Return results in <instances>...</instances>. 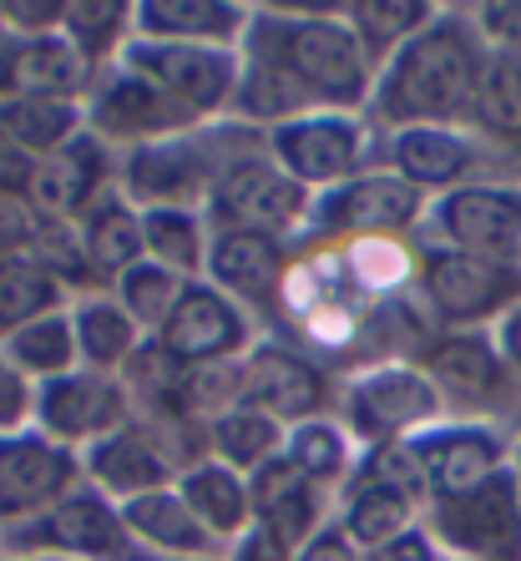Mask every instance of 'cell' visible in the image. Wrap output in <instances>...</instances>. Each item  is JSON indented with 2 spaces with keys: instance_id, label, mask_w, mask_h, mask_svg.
Here are the masks:
<instances>
[{
  "instance_id": "obj_1",
  "label": "cell",
  "mask_w": 521,
  "mask_h": 561,
  "mask_svg": "<svg viewBox=\"0 0 521 561\" xmlns=\"http://www.w3.org/2000/svg\"><path fill=\"white\" fill-rule=\"evenodd\" d=\"M491 51L476 36L466 5H441V15L405 51L380 66L365 117L375 131L400 127H471Z\"/></svg>"
},
{
  "instance_id": "obj_2",
  "label": "cell",
  "mask_w": 521,
  "mask_h": 561,
  "mask_svg": "<svg viewBox=\"0 0 521 561\" xmlns=\"http://www.w3.org/2000/svg\"><path fill=\"white\" fill-rule=\"evenodd\" d=\"M243 56L274 66L309 112L365 117L375 92V61L344 21V5H253Z\"/></svg>"
},
{
  "instance_id": "obj_3",
  "label": "cell",
  "mask_w": 521,
  "mask_h": 561,
  "mask_svg": "<svg viewBox=\"0 0 521 561\" xmlns=\"http://www.w3.org/2000/svg\"><path fill=\"white\" fill-rule=\"evenodd\" d=\"M263 147V131L243 122H208V127L178 131L168 142L132 147L117 157V193L132 208H197L208 213L213 187L243 152Z\"/></svg>"
},
{
  "instance_id": "obj_4",
  "label": "cell",
  "mask_w": 521,
  "mask_h": 561,
  "mask_svg": "<svg viewBox=\"0 0 521 561\" xmlns=\"http://www.w3.org/2000/svg\"><path fill=\"white\" fill-rule=\"evenodd\" d=\"M335 420L360 450H380V445H405L430 425H441L445 405L416 359H380V365L339 375Z\"/></svg>"
},
{
  "instance_id": "obj_5",
  "label": "cell",
  "mask_w": 521,
  "mask_h": 561,
  "mask_svg": "<svg viewBox=\"0 0 521 561\" xmlns=\"http://www.w3.org/2000/svg\"><path fill=\"white\" fill-rule=\"evenodd\" d=\"M416 299L435 334L441 329H496L521 304V268L420 243Z\"/></svg>"
},
{
  "instance_id": "obj_6",
  "label": "cell",
  "mask_w": 521,
  "mask_h": 561,
  "mask_svg": "<svg viewBox=\"0 0 521 561\" xmlns=\"http://www.w3.org/2000/svg\"><path fill=\"white\" fill-rule=\"evenodd\" d=\"M416 365L430 375L451 420H507V425H517L521 390L501 350H496L491 329H441L426 340Z\"/></svg>"
},
{
  "instance_id": "obj_7",
  "label": "cell",
  "mask_w": 521,
  "mask_h": 561,
  "mask_svg": "<svg viewBox=\"0 0 521 561\" xmlns=\"http://www.w3.org/2000/svg\"><path fill=\"white\" fill-rule=\"evenodd\" d=\"M430 197L400 183L385 168H365L350 183L314 197L309 213V249H350L375 238H420Z\"/></svg>"
},
{
  "instance_id": "obj_8",
  "label": "cell",
  "mask_w": 521,
  "mask_h": 561,
  "mask_svg": "<svg viewBox=\"0 0 521 561\" xmlns=\"http://www.w3.org/2000/svg\"><path fill=\"white\" fill-rule=\"evenodd\" d=\"M263 152L284 172L288 183H299L304 193H329V187L350 183L365 168H375L380 157V131L370 117H350V112H309L284 127L263 131Z\"/></svg>"
},
{
  "instance_id": "obj_9",
  "label": "cell",
  "mask_w": 521,
  "mask_h": 561,
  "mask_svg": "<svg viewBox=\"0 0 521 561\" xmlns=\"http://www.w3.org/2000/svg\"><path fill=\"white\" fill-rule=\"evenodd\" d=\"M309 213H314V193H304L299 183H288L284 172L269 162L263 147L228 162V172L218 178L213 203H208L213 228L274 238L288 253L309 249Z\"/></svg>"
},
{
  "instance_id": "obj_10",
  "label": "cell",
  "mask_w": 521,
  "mask_h": 561,
  "mask_svg": "<svg viewBox=\"0 0 521 561\" xmlns=\"http://www.w3.org/2000/svg\"><path fill=\"white\" fill-rule=\"evenodd\" d=\"M122 66L147 77L172 106H183L197 127L228 122L238 102L243 51L228 46H183V41H137L122 51Z\"/></svg>"
},
{
  "instance_id": "obj_11",
  "label": "cell",
  "mask_w": 521,
  "mask_h": 561,
  "mask_svg": "<svg viewBox=\"0 0 521 561\" xmlns=\"http://www.w3.org/2000/svg\"><path fill=\"white\" fill-rule=\"evenodd\" d=\"M0 557H11V561H137V551H132V536L122 526V506H112L92 485H77L46 516L0 536Z\"/></svg>"
},
{
  "instance_id": "obj_12",
  "label": "cell",
  "mask_w": 521,
  "mask_h": 561,
  "mask_svg": "<svg viewBox=\"0 0 521 561\" xmlns=\"http://www.w3.org/2000/svg\"><path fill=\"white\" fill-rule=\"evenodd\" d=\"M420 243L476 253V259L517 263L521 253V183L517 178H482L456 193L430 197Z\"/></svg>"
},
{
  "instance_id": "obj_13",
  "label": "cell",
  "mask_w": 521,
  "mask_h": 561,
  "mask_svg": "<svg viewBox=\"0 0 521 561\" xmlns=\"http://www.w3.org/2000/svg\"><path fill=\"white\" fill-rule=\"evenodd\" d=\"M430 541L445 561H521V485L517 470H501L456 501H430Z\"/></svg>"
},
{
  "instance_id": "obj_14",
  "label": "cell",
  "mask_w": 521,
  "mask_h": 561,
  "mask_svg": "<svg viewBox=\"0 0 521 561\" xmlns=\"http://www.w3.org/2000/svg\"><path fill=\"white\" fill-rule=\"evenodd\" d=\"M238 394H243V405L263 410L284 431H294L304 420L335 415L339 375L319 365L314 354H304L299 344L279 340V334H263L238 359Z\"/></svg>"
},
{
  "instance_id": "obj_15",
  "label": "cell",
  "mask_w": 521,
  "mask_h": 561,
  "mask_svg": "<svg viewBox=\"0 0 521 561\" xmlns=\"http://www.w3.org/2000/svg\"><path fill=\"white\" fill-rule=\"evenodd\" d=\"M375 168L395 172L400 183H410L416 193L441 197L456 193L466 183L482 178H511L507 162L482 142V131L471 127H400L380 131V157Z\"/></svg>"
},
{
  "instance_id": "obj_16",
  "label": "cell",
  "mask_w": 521,
  "mask_h": 561,
  "mask_svg": "<svg viewBox=\"0 0 521 561\" xmlns=\"http://www.w3.org/2000/svg\"><path fill=\"white\" fill-rule=\"evenodd\" d=\"M426 476V506L430 501H456L491 476L511 470L517 460V425L507 420H451L430 425L426 435L410 440Z\"/></svg>"
},
{
  "instance_id": "obj_17",
  "label": "cell",
  "mask_w": 521,
  "mask_h": 561,
  "mask_svg": "<svg viewBox=\"0 0 521 561\" xmlns=\"http://www.w3.org/2000/svg\"><path fill=\"white\" fill-rule=\"evenodd\" d=\"M81 117H87V131H92L97 142L112 147L117 157L132 152V147L168 142V137H178V131L197 127L183 106H172L152 81L137 77V71L122 66V61H112L106 71H97L92 92H87V102H81Z\"/></svg>"
},
{
  "instance_id": "obj_18",
  "label": "cell",
  "mask_w": 521,
  "mask_h": 561,
  "mask_svg": "<svg viewBox=\"0 0 521 561\" xmlns=\"http://www.w3.org/2000/svg\"><path fill=\"white\" fill-rule=\"evenodd\" d=\"M137 420L132 390L122 375H97V369H71L36 390V431L66 450H92L97 440L127 431Z\"/></svg>"
},
{
  "instance_id": "obj_19",
  "label": "cell",
  "mask_w": 521,
  "mask_h": 561,
  "mask_svg": "<svg viewBox=\"0 0 521 561\" xmlns=\"http://www.w3.org/2000/svg\"><path fill=\"white\" fill-rule=\"evenodd\" d=\"M288 274H294V253H288L284 243L259 238V233H234V228H213L208 274H203V284H213L218 294H228V299H234L263 334H274L279 329Z\"/></svg>"
},
{
  "instance_id": "obj_20",
  "label": "cell",
  "mask_w": 521,
  "mask_h": 561,
  "mask_svg": "<svg viewBox=\"0 0 521 561\" xmlns=\"http://www.w3.org/2000/svg\"><path fill=\"white\" fill-rule=\"evenodd\" d=\"M81 481V456L46 440L41 431L0 435V536L36 522Z\"/></svg>"
},
{
  "instance_id": "obj_21",
  "label": "cell",
  "mask_w": 521,
  "mask_h": 561,
  "mask_svg": "<svg viewBox=\"0 0 521 561\" xmlns=\"http://www.w3.org/2000/svg\"><path fill=\"white\" fill-rule=\"evenodd\" d=\"M259 340H263V329L213 284H188V294L178 299L172 319L152 334L157 350L183 369L234 365V359H243Z\"/></svg>"
},
{
  "instance_id": "obj_22",
  "label": "cell",
  "mask_w": 521,
  "mask_h": 561,
  "mask_svg": "<svg viewBox=\"0 0 521 561\" xmlns=\"http://www.w3.org/2000/svg\"><path fill=\"white\" fill-rule=\"evenodd\" d=\"M112 187H117V152L97 142L92 131H81L77 142H66L61 152L36 162L26 208L41 222H52V228H77L81 213Z\"/></svg>"
},
{
  "instance_id": "obj_23",
  "label": "cell",
  "mask_w": 521,
  "mask_h": 561,
  "mask_svg": "<svg viewBox=\"0 0 521 561\" xmlns=\"http://www.w3.org/2000/svg\"><path fill=\"white\" fill-rule=\"evenodd\" d=\"M81 481L102 491L112 506H127L137 496L168 491L178 481V466H172V456L157 445V435L143 420H132L127 431L97 440L92 450H81Z\"/></svg>"
},
{
  "instance_id": "obj_24",
  "label": "cell",
  "mask_w": 521,
  "mask_h": 561,
  "mask_svg": "<svg viewBox=\"0 0 521 561\" xmlns=\"http://www.w3.org/2000/svg\"><path fill=\"white\" fill-rule=\"evenodd\" d=\"M248 496H253V522L269 526L284 547H294V557L335 522V501L325 491H314L299 470L288 466V456L253 470L248 476Z\"/></svg>"
},
{
  "instance_id": "obj_25",
  "label": "cell",
  "mask_w": 521,
  "mask_h": 561,
  "mask_svg": "<svg viewBox=\"0 0 521 561\" xmlns=\"http://www.w3.org/2000/svg\"><path fill=\"white\" fill-rule=\"evenodd\" d=\"M137 41H183V46H228L243 51L253 5L238 0H132Z\"/></svg>"
},
{
  "instance_id": "obj_26",
  "label": "cell",
  "mask_w": 521,
  "mask_h": 561,
  "mask_svg": "<svg viewBox=\"0 0 521 561\" xmlns=\"http://www.w3.org/2000/svg\"><path fill=\"white\" fill-rule=\"evenodd\" d=\"M122 526L132 536L137 561H223L218 541L197 526L188 501L178 496V485L127 501L122 506Z\"/></svg>"
},
{
  "instance_id": "obj_27",
  "label": "cell",
  "mask_w": 521,
  "mask_h": 561,
  "mask_svg": "<svg viewBox=\"0 0 521 561\" xmlns=\"http://www.w3.org/2000/svg\"><path fill=\"white\" fill-rule=\"evenodd\" d=\"M71 238H77L87 278H92L97 288H112L127 268L143 263V208H132L127 197L112 187V193L97 197L92 208L81 213Z\"/></svg>"
},
{
  "instance_id": "obj_28",
  "label": "cell",
  "mask_w": 521,
  "mask_h": 561,
  "mask_svg": "<svg viewBox=\"0 0 521 561\" xmlns=\"http://www.w3.org/2000/svg\"><path fill=\"white\" fill-rule=\"evenodd\" d=\"M420 522H426V506H420L416 496H405V491H395V485L375 481V476H365V470H354L350 485L335 496L339 536L360 551L385 547V541H395V536L416 531Z\"/></svg>"
},
{
  "instance_id": "obj_29",
  "label": "cell",
  "mask_w": 521,
  "mask_h": 561,
  "mask_svg": "<svg viewBox=\"0 0 521 561\" xmlns=\"http://www.w3.org/2000/svg\"><path fill=\"white\" fill-rule=\"evenodd\" d=\"M178 496L188 501V511L197 516V526L218 541V551H228L238 536L253 526V496H248V476L218 466L213 456H197L193 466L178 470Z\"/></svg>"
},
{
  "instance_id": "obj_30",
  "label": "cell",
  "mask_w": 521,
  "mask_h": 561,
  "mask_svg": "<svg viewBox=\"0 0 521 561\" xmlns=\"http://www.w3.org/2000/svg\"><path fill=\"white\" fill-rule=\"evenodd\" d=\"M97 81V66L56 31V36L15 41V66H11V92L36 96V102H71L81 106Z\"/></svg>"
},
{
  "instance_id": "obj_31",
  "label": "cell",
  "mask_w": 521,
  "mask_h": 561,
  "mask_svg": "<svg viewBox=\"0 0 521 561\" xmlns=\"http://www.w3.org/2000/svg\"><path fill=\"white\" fill-rule=\"evenodd\" d=\"M66 313H71V334H77L81 369H97V375H127V365L147 344V334L132 324L127 309L112 299V288H106V294H81V299L66 304Z\"/></svg>"
},
{
  "instance_id": "obj_32",
  "label": "cell",
  "mask_w": 521,
  "mask_h": 561,
  "mask_svg": "<svg viewBox=\"0 0 521 561\" xmlns=\"http://www.w3.org/2000/svg\"><path fill=\"white\" fill-rule=\"evenodd\" d=\"M213 249V222L197 208H147L143 213V259L178 274L183 284H203Z\"/></svg>"
},
{
  "instance_id": "obj_33",
  "label": "cell",
  "mask_w": 521,
  "mask_h": 561,
  "mask_svg": "<svg viewBox=\"0 0 521 561\" xmlns=\"http://www.w3.org/2000/svg\"><path fill=\"white\" fill-rule=\"evenodd\" d=\"M284 456L314 491H325V496L335 501L339 491L350 485L354 466H360V445L350 440V431H344L335 415H319V420H304V425L288 431Z\"/></svg>"
},
{
  "instance_id": "obj_34",
  "label": "cell",
  "mask_w": 521,
  "mask_h": 561,
  "mask_svg": "<svg viewBox=\"0 0 521 561\" xmlns=\"http://www.w3.org/2000/svg\"><path fill=\"white\" fill-rule=\"evenodd\" d=\"M441 15L435 0H344V21L360 36L365 56L375 61V71L390 61L395 51H405L420 31Z\"/></svg>"
},
{
  "instance_id": "obj_35",
  "label": "cell",
  "mask_w": 521,
  "mask_h": 561,
  "mask_svg": "<svg viewBox=\"0 0 521 561\" xmlns=\"http://www.w3.org/2000/svg\"><path fill=\"white\" fill-rule=\"evenodd\" d=\"M284 440H288L284 425L253 405L228 410V415L213 420L208 431H203V450H208L218 466L238 470V476H253V470H263L269 460H279L284 456Z\"/></svg>"
},
{
  "instance_id": "obj_36",
  "label": "cell",
  "mask_w": 521,
  "mask_h": 561,
  "mask_svg": "<svg viewBox=\"0 0 521 561\" xmlns=\"http://www.w3.org/2000/svg\"><path fill=\"white\" fill-rule=\"evenodd\" d=\"M0 354H5L26 379H36V390L52 385V379H61V375H71V369H81L77 334H71V313L66 309L41 313L31 324L11 329V334L0 340Z\"/></svg>"
},
{
  "instance_id": "obj_37",
  "label": "cell",
  "mask_w": 521,
  "mask_h": 561,
  "mask_svg": "<svg viewBox=\"0 0 521 561\" xmlns=\"http://www.w3.org/2000/svg\"><path fill=\"white\" fill-rule=\"evenodd\" d=\"M0 131L11 137L21 152L41 157L61 152L66 142H77L81 131H87V117H81V106L71 102H36V96H0Z\"/></svg>"
},
{
  "instance_id": "obj_38",
  "label": "cell",
  "mask_w": 521,
  "mask_h": 561,
  "mask_svg": "<svg viewBox=\"0 0 521 561\" xmlns=\"http://www.w3.org/2000/svg\"><path fill=\"white\" fill-rule=\"evenodd\" d=\"M61 36L77 46L97 71L122 61L132 46L137 26H132V0H66L61 5Z\"/></svg>"
},
{
  "instance_id": "obj_39",
  "label": "cell",
  "mask_w": 521,
  "mask_h": 561,
  "mask_svg": "<svg viewBox=\"0 0 521 561\" xmlns=\"http://www.w3.org/2000/svg\"><path fill=\"white\" fill-rule=\"evenodd\" d=\"M71 304V288L61 284L52 263L41 259H15V263H0V340L11 329L31 324L41 313H56Z\"/></svg>"
},
{
  "instance_id": "obj_40",
  "label": "cell",
  "mask_w": 521,
  "mask_h": 561,
  "mask_svg": "<svg viewBox=\"0 0 521 561\" xmlns=\"http://www.w3.org/2000/svg\"><path fill=\"white\" fill-rule=\"evenodd\" d=\"M188 294V284L178 274H168V268H157V263H137V268H127V274L112 284V299L127 309V319L137 329H143L147 340H152L157 329L172 319V309H178V299Z\"/></svg>"
},
{
  "instance_id": "obj_41",
  "label": "cell",
  "mask_w": 521,
  "mask_h": 561,
  "mask_svg": "<svg viewBox=\"0 0 521 561\" xmlns=\"http://www.w3.org/2000/svg\"><path fill=\"white\" fill-rule=\"evenodd\" d=\"M476 36L486 41L491 56H521V0H486V5H466Z\"/></svg>"
},
{
  "instance_id": "obj_42",
  "label": "cell",
  "mask_w": 521,
  "mask_h": 561,
  "mask_svg": "<svg viewBox=\"0 0 521 561\" xmlns=\"http://www.w3.org/2000/svg\"><path fill=\"white\" fill-rule=\"evenodd\" d=\"M21 431H36V379H26L0 354V435Z\"/></svg>"
},
{
  "instance_id": "obj_43",
  "label": "cell",
  "mask_w": 521,
  "mask_h": 561,
  "mask_svg": "<svg viewBox=\"0 0 521 561\" xmlns=\"http://www.w3.org/2000/svg\"><path fill=\"white\" fill-rule=\"evenodd\" d=\"M61 5L66 0H0V21L15 41H36L61 31Z\"/></svg>"
},
{
  "instance_id": "obj_44",
  "label": "cell",
  "mask_w": 521,
  "mask_h": 561,
  "mask_svg": "<svg viewBox=\"0 0 521 561\" xmlns=\"http://www.w3.org/2000/svg\"><path fill=\"white\" fill-rule=\"evenodd\" d=\"M41 253V218L26 203H0V263L36 259Z\"/></svg>"
},
{
  "instance_id": "obj_45",
  "label": "cell",
  "mask_w": 521,
  "mask_h": 561,
  "mask_svg": "<svg viewBox=\"0 0 521 561\" xmlns=\"http://www.w3.org/2000/svg\"><path fill=\"white\" fill-rule=\"evenodd\" d=\"M31 178H36V157L21 152V147L0 131V203H26Z\"/></svg>"
},
{
  "instance_id": "obj_46",
  "label": "cell",
  "mask_w": 521,
  "mask_h": 561,
  "mask_svg": "<svg viewBox=\"0 0 521 561\" xmlns=\"http://www.w3.org/2000/svg\"><path fill=\"white\" fill-rule=\"evenodd\" d=\"M223 561H294V547H284V541H279L269 526L253 522V526H248V531L234 541V547L223 551Z\"/></svg>"
},
{
  "instance_id": "obj_47",
  "label": "cell",
  "mask_w": 521,
  "mask_h": 561,
  "mask_svg": "<svg viewBox=\"0 0 521 561\" xmlns=\"http://www.w3.org/2000/svg\"><path fill=\"white\" fill-rule=\"evenodd\" d=\"M365 561H445V557H441V547L430 541L426 526H416V531H405V536H395V541H385V547L365 551Z\"/></svg>"
},
{
  "instance_id": "obj_48",
  "label": "cell",
  "mask_w": 521,
  "mask_h": 561,
  "mask_svg": "<svg viewBox=\"0 0 521 561\" xmlns=\"http://www.w3.org/2000/svg\"><path fill=\"white\" fill-rule=\"evenodd\" d=\"M294 561H365V551H360V547H350V541L339 536V526L329 522L325 531L314 536V541H309V547H304Z\"/></svg>"
},
{
  "instance_id": "obj_49",
  "label": "cell",
  "mask_w": 521,
  "mask_h": 561,
  "mask_svg": "<svg viewBox=\"0 0 521 561\" xmlns=\"http://www.w3.org/2000/svg\"><path fill=\"white\" fill-rule=\"evenodd\" d=\"M491 334H496V350H501V359H507L511 379H517V390H521V304L491 329Z\"/></svg>"
},
{
  "instance_id": "obj_50",
  "label": "cell",
  "mask_w": 521,
  "mask_h": 561,
  "mask_svg": "<svg viewBox=\"0 0 521 561\" xmlns=\"http://www.w3.org/2000/svg\"><path fill=\"white\" fill-rule=\"evenodd\" d=\"M11 66H15V36L0 21V96H11Z\"/></svg>"
},
{
  "instance_id": "obj_51",
  "label": "cell",
  "mask_w": 521,
  "mask_h": 561,
  "mask_svg": "<svg viewBox=\"0 0 521 561\" xmlns=\"http://www.w3.org/2000/svg\"><path fill=\"white\" fill-rule=\"evenodd\" d=\"M511 470H517V485H521V431H517V460H511Z\"/></svg>"
},
{
  "instance_id": "obj_52",
  "label": "cell",
  "mask_w": 521,
  "mask_h": 561,
  "mask_svg": "<svg viewBox=\"0 0 521 561\" xmlns=\"http://www.w3.org/2000/svg\"><path fill=\"white\" fill-rule=\"evenodd\" d=\"M517 268H521V253H517Z\"/></svg>"
},
{
  "instance_id": "obj_53",
  "label": "cell",
  "mask_w": 521,
  "mask_h": 561,
  "mask_svg": "<svg viewBox=\"0 0 521 561\" xmlns=\"http://www.w3.org/2000/svg\"><path fill=\"white\" fill-rule=\"evenodd\" d=\"M0 561H11V557H0Z\"/></svg>"
}]
</instances>
